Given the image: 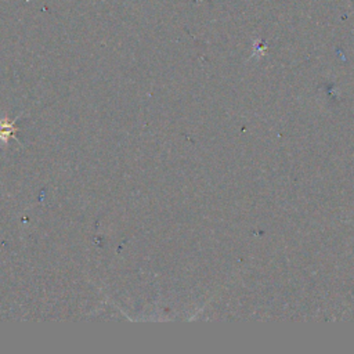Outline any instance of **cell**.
Listing matches in <instances>:
<instances>
[{"mask_svg":"<svg viewBox=\"0 0 354 354\" xmlns=\"http://www.w3.org/2000/svg\"><path fill=\"white\" fill-rule=\"evenodd\" d=\"M19 116H17L14 120H11L8 116H1L0 118V141L3 142V145H7L10 138H17L15 134L18 131L17 129V119Z\"/></svg>","mask_w":354,"mask_h":354,"instance_id":"1","label":"cell"}]
</instances>
